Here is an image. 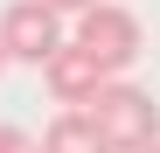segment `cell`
I'll return each instance as SVG.
<instances>
[{
  "instance_id": "9",
  "label": "cell",
  "mask_w": 160,
  "mask_h": 153,
  "mask_svg": "<svg viewBox=\"0 0 160 153\" xmlns=\"http://www.w3.org/2000/svg\"><path fill=\"white\" fill-rule=\"evenodd\" d=\"M153 153H160V146H153Z\"/></svg>"
},
{
  "instance_id": "2",
  "label": "cell",
  "mask_w": 160,
  "mask_h": 153,
  "mask_svg": "<svg viewBox=\"0 0 160 153\" xmlns=\"http://www.w3.org/2000/svg\"><path fill=\"white\" fill-rule=\"evenodd\" d=\"M70 42L84 49V56H91L104 76H118L125 63H139V49H146V35H139V21H132V7H118V0H98V7H84Z\"/></svg>"
},
{
  "instance_id": "3",
  "label": "cell",
  "mask_w": 160,
  "mask_h": 153,
  "mask_svg": "<svg viewBox=\"0 0 160 153\" xmlns=\"http://www.w3.org/2000/svg\"><path fill=\"white\" fill-rule=\"evenodd\" d=\"M63 42H70L63 14L42 7V0H14V7L0 14V56L7 63H49Z\"/></svg>"
},
{
  "instance_id": "5",
  "label": "cell",
  "mask_w": 160,
  "mask_h": 153,
  "mask_svg": "<svg viewBox=\"0 0 160 153\" xmlns=\"http://www.w3.org/2000/svg\"><path fill=\"white\" fill-rule=\"evenodd\" d=\"M35 146H42V153H112L84 111H56V118H49V132H42Z\"/></svg>"
},
{
  "instance_id": "6",
  "label": "cell",
  "mask_w": 160,
  "mask_h": 153,
  "mask_svg": "<svg viewBox=\"0 0 160 153\" xmlns=\"http://www.w3.org/2000/svg\"><path fill=\"white\" fill-rule=\"evenodd\" d=\"M0 153H42V146L21 132V125H0Z\"/></svg>"
},
{
  "instance_id": "1",
  "label": "cell",
  "mask_w": 160,
  "mask_h": 153,
  "mask_svg": "<svg viewBox=\"0 0 160 153\" xmlns=\"http://www.w3.org/2000/svg\"><path fill=\"white\" fill-rule=\"evenodd\" d=\"M84 118L98 125V139L112 146V153H153L160 146V105L146 97V84L112 76V84L84 105Z\"/></svg>"
},
{
  "instance_id": "4",
  "label": "cell",
  "mask_w": 160,
  "mask_h": 153,
  "mask_svg": "<svg viewBox=\"0 0 160 153\" xmlns=\"http://www.w3.org/2000/svg\"><path fill=\"white\" fill-rule=\"evenodd\" d=\"M42 84H49V97H56L63 111H84L91 97H98L104 84H112V76H104V70H98V63H91L84 49H77V42H63L56 56L42 63Z\"/></svg>"
},
{
  "instance_id": "7",
  "label": "cell",
  "mask_w": 160,
  "mask_h": 153,
  "mask_svg": "<svg viewBox=\"0 0 160 153\" xmlns=\"http://www.w3.org/2000/svg\"><path fill=\"white\" fill-rule=\"evenodd\" d=\"M42 7H56V14H84V7H98V0H42Z\"/></svg>"
},
{
  "instance_id": "8",
  "label": "cell",
  "mask_w": 160,
  "mask_h": 153,
  "mask_svg": "<svg viewBox=\"0 0 160 153\" xmlns=\"http://www.w3.org/2000/svg\"><path fill=\"white\" fill-rule=\"evenodd\" d=\"M0 70H7V56H0Z\"/></svg>"
}]
</instances>
